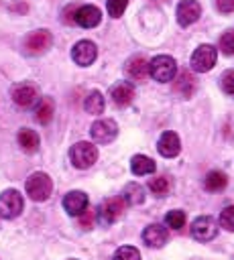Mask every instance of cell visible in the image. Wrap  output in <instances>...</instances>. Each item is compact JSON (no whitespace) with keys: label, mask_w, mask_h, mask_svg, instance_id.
<instances>
[{"label":"cell","mask_w":234,"mask_h":260,"mask_svg":"<svg viewBox=\"0 0 234 260\" xmlns=\"http://www.w3.org/2000/svg\"><path fill=\"white\" fill-rule=\"evenodd\" d=\"M177 73V63L173 57L169 55H157L155 59H151L149 63V75L155 79V81H161V83H167L175 77Z\"/></svg>","instance_id":"6da1fadb"},{"label":"cell","mask_w":234,"mask_h":260,"mask_svg":"<svg viewBox=\"0 0 234 260\" xmlns=\"http://www.w3.org/2000/svg\"><path fill=\"white\" fill-rule=\"evenodd\" d=\"M53 191V183L49 179V175L45 173H33L28 179H26V193L33 201H45L49 199Z\"/></svg>","instance_id":"7a4b0ae2"},{"label":"cell","mask_w":234,"mask_h":260,"mask_svg":"<svg viewBox=\"0 0 234 260\" xmlns=\"http://www.w3.org/2000/svg\"><path fill=\"white\" fill-rule=\"evenodd\" d=\"M96 158H98V150H96V146H94L92 142H77V144H73L71 150H69V160H71V165L77 167V169H87V167H92V165L96 162Z\"/></svg>","instance_id":"3957f363"},{"label":"cell","mask_w":234,"mask_h":260,"mask_svg":"<svg viewBox=\"0 0 234 260\" xmlns=\"http://www.w3.org/2000/svg\"><path fill=\"white\" fill-rule=\"evenodd\" d=\"M124 207H126V201L122 197H110L106 199L100 209H98V219L102 225H110L114 223L122 213H124Z\"/></svg>","instance_id":"277c9868"},{"label":"cell","mask_w":234,"mask_h":260,"mask_svg":"<svg viewBox=\"0 0 234 260\" xmlns=\"http://www.w3.org/2000/svg\"><path fill=\"white\" fill-rule=\"evenodd\" d=\"M22 205H24L22 195L16 189H6L0 195V215L6 217V219H12V217L20 215Z\"/></svg>","instance_id":"5b68a950"},{"label":"cell","mask_w":234,"mask_h":260,"mask_svg":"<svg viewBox=\"0 0 234 260\" xmlns=\"http://www.w3.org/2000/svg\"><path fill=\"white\" fill-rule=\"evenodd\" d=\"M51 43H53L51 32L45 30V28H39V30H33V32L26 35V39H24V51L28 55H41V53H45L51 47Z\"/></svg>","instance_id":"8992f818"},{"label":"cell","mask_w":234,"mask_h":260,"mask_svg":"<svg viewBox=\"0 0 234 260\" xmlns=\"http://www.w3.org/2000/svg\"><path fill=\"white\" fill-rule=\"evenodd\" d=\"M216 59H218V53L212 45H199L191 55V67L199 73H206L216 65Z\"/></svg>","instance_id":"52a82bcc"},{"label":"cell","mask_w":234,"mask_h":260,"mask_svg":"<svg viewBox=\"0 0 234 260\" xmlns=\"http://www.w3.org/2000/svg\"><path fill=\"white\" fill-rule=\"evenodd\" d=\"M90 134H92V138H94L96 142L108 144V142H112V140L116 138L118 126H116L114 120H96V122L92 124V128H90Z\"/></svg>","instance_id":"ba28073f"},{"label":"cell","mask_w":234,"mask_h":260,"mask_svg":"<svg viewBox=\"0 0 234 260\" xmlns=\"http://www.w3.org/2000/svg\"><path fill=\"white\" fill-rule=\"evenodd\" d=\"M191 234H193L195 240L208 242V240H212V238L218 234V223H216V219L210 217V215H199V217L191 223Z\"/></svg>","instance_id":"9c48e42d"},{"label":"cell","mask_w":234,"mask_h":260,"mask_svg":"<svg viewBox=\"0 0 234 260\" xmlns=\"http://www.w3.org/2000/svg\"><path fill=\"white\" fill-rule=\"evenodd\" d=\"M71 57H73V61H75L77 65L87 67V65H92V63L96 61V57H98V47H96L92 41H79V43H75V47L71 49Z\"/></svg>","instance_id":"30bf717a"},{"label":"cell","mask_w":234,"mask_h":260,"mask_svg":"<svg viewBox=\"0 0 234 260\" xmlns=\"http://www.w3.org/2000/svg\"><path fill=\"white\" fill-rule=\"evenodd\" d=\"M201 14V6L195 0H181L177 4V22L181 26H189L193 24Z\"/></svg>","instance_id":"8fae6325"},{"label":"cell","mask_w":234,"mask_h":260,"mask_svg":"<svg viewBox=\"0 0 234 260\" xmlns=\"http://www.w3.org/2000/svg\"><path fill=\"white\" fill-rule=\"evenodd\" d=\"M100 20H102V12L94 4H85V6L77 8L73 14V22L83 28H92V26L100 24Z\"/></svg>","instance_id":"7c38bea8"},{"label":"cell","mask_w":234,"mask_h":260,"mask_svg":"<svg viewBox=\"0 0 234 260\" xmlns=\"http://www.w3.org/2000/svg\"><path fill=\"white\" fill-rule=\"evenodd\" d=\"M12 100L20 108H28L37 102V87L33 83H18L12 87Z\"/></svg>","instance_id":"4fadbf2b"},{"label":"cell","mask_w":234,"mask_h":260,"mask_svg":"<svg viewBox=\"0 0 234 260\" xmlns=\"http://www.w3.org/2000/svg\"><path fill=\"white\" fill-rule=\"evenodd\" d=\"M63 207L69 215H79L87 209V195L83 191H69L63 197Z\"/></svg>","instance_id":"5bb4252c"},{"label":"cell","mask_w":234,"mask_h":260,"mask_svg":"<svg viewBox=\"0 0 234 260\" xmlns=\"http://www.w3.org/2000/svg\"><path fill=\"white\" fill-rule=\"evenodd\" d=\"M157 148L159 152L165 156V158H173L179 154L181 150V142H179V136L175 132H163L159 142H157Z\"/></svg>","instance_id":"9a60e30c"},{"label":"cell","mask_w":234,"mask_h":260,"mask_svg":"<svg viewBox=\"0 0 234 260\" xmlns=\"http://www.w3.org/2000/svg\"><path fill=\"white\" fill-rule=\"evenodd\" d=\"M167 238H169V232H167L163 225H159V223H151V225H147L144 232H142V240H144V244L151 246V248H161V246H165Z\"/></svg>","instance_id":"2e32d148"},{"label":"cell","mask_w":234,"mask_h":260,"mask_svg":"<svg viewBox=\"0 0 234 260\" xmlns=\"http://www.w3.org/2000/svg\"><path fill=\"white\" fill-rule=\"evenodd\" d=\"M110 95H112L114 104L122 108V106H128V104L132 102V98H134V87H132L128 81H118V83L112 85Z\"/></svg>","instance_id":"e0dca14e"},{"label":"cell","mask_w":234,"mask_h":260,"mask_svg":"<svg viewBox=\"0 0 234 260\" xmlns=\"http://www.w3.org/2000/svg\"><path fill=\"white\" fill-rule=\"evenodd\" d=\"M126 73H128L132 79L142 81V79L149 75V63H147V59H144V57H140V55L130 57V59H128V63H126Z\"/></svg>","instance_id":"ac0fdd59"},{"label":"cell","mask_w":234,"mask_h":260,"mask_svg":"<svg viewBox=\"0 0 234 260\" xmlns=\"http://www.w3.org/2000/svg\"><path fill=\"white\" fill-rule=\"evenodd\" d=\"M155 160L151 158V156H144V154H136V156H132V160H130V171L134 173V175H149V173H153L155 171Z\"/></svg>","instance_id":"d6986e66"},{"label":"cell","mask_w":234,"mask_h":260,"mask_svg":"<svg viewBox=\"0 0 234 260\" xmlns=\"http://www.w3.org/2000/svg\"><path fill=\"white\" fill-rule=\"evenodd\" d=\"M53 112H55V104L51 98H43L39 100L37 108H35V118L41 122V124H49L51 118H53Z\"/></svg>","instance_id":"ffe728a7"},{"label":"cell","mask_w":234,"mask_h":260,"mask_svg":"<svg viewBox=\"0 0 234 260\" xmlns=\"http://www.w3.org/2000/svg\"><path fill=\"white\" fill-rule=\"evenodd\" d=\"M228 185V177L222 173V171H212L206 179H203V187L210 191V193H218L222 189H226Z\"/></svg>","instance_id":"44dd1931"},{"label":"cell","mask_w":234,"mask_h":260,"mask_svg":"<svg viewBox=\"0 0 234 260\" xmlns=\"http://www.w3.org/2000/svg\"><path fill=\"white\" fill-rule=\"evenodd\" d=\"M83 108H85V112H87V114H94V116L102 114V112H104V108H106L104 95H102L100 91H92V93H87V95H85V100H83Z\"/></svg>","instance_id":"7402d4cb"},{"label":"cell","mask_w":234,"mask_h":260,"mask_svg":"<svg viewBox=\"0 0 234 260\" xmlns=\"http://www.w3.org/2000/svg\"><path fill=\"white\" fill-rule=\"evenodd\" d=\"M175 89H177L183 98H189V95L195 91V77H193L189 71H181V75H179L177 81H175Z\"/></svg>","instance_id":"603a6c76"},{"label":"cell","mask_w":234,"mask_h":260,"mask_svg":"<svg viewBox=\"0 0 234 260\" xmlns=\"http://www.w3.org/2000/svg\"><path fill=\"white\" fill-rule=\"evenodd\" d=\"M39 134L35 132V130H31V128H22L20 132H18V144L26 150V152H35L37 148H39Z\"/></svg>","instance_id":"cb8c5ba5"},{"label":"cell","mask_w":234,"mask_h":260,"mask_svg":"<svg viewBox=\"0 0 234 260\" xmlns=\"http://www.w3.org/2000/svg\"><path fill=\"white\" fill-rule=\"evenodd\" d=\"M122 199H124L126 203H130V205H138V203L144 201V189H142L138 183H128V185L124 187Z\"/></svg>","instance_id":"d4e9b609"},{"label":"cell","mask_w":234,"mask_h":260,"mask_svg":"<svg viewBox=\"0 0 234 260\" xmlns=\"http://www.w3.org/2000/svg\"><path fill=\"white\" fill-rule=\"evenodd\" d=\"M149 189L155 193V195H167L171 191V179L161 175V177H155L149 181Z\"/></svg>","instance_id":"484cf974"},{"label":"cell","mask_w":234,"mask_h":260,"mask_svg":"<svg viewBox=\"0 0 234 260\" xmlns=\"http://www.w3.org/2000/svg\"><path fill=\"white\" fill-rule=\"evenodd\" d=\"M165 221H167V225H169L171 230H181V228L185 225V213L179 211V209H173V211H169V213L165 215Z\"/></svg>","instance_id":"4316f807"},{"label":"cell","mask_w":234,"mask_h":260,"mask_svg":"<svg viewBox=\"0 0 234 260\" xmlns=\"http://www.w3.org/2000/svg\"><path fill=\"white\" fill-rule=\"evenodd\" d=\"M114 260H140V252L134 246H122L114 252Z\"/></svg>","instance_id":"83f0119b"},{"label":"cell","mask_w":234,"mask_h":260,"mask_svg":"<svg viewBox=\"0 0 234 260\" xmlns=\"http://www.w3.org/2000/svg\"><path fill=\"white\" fill-rule=\"evenodd\" d=\"M220 225L228 232H234V205H228L220 213Z\"/></svg>","instance_id":"f1b7e54d"},{"label":"cell","mask_w":234,"mask_h":260,"mask_svg":"<svg viewBox=\"0 0 234 260\" xmlns=\"http://www.w3.org/2000/svg\"><path fill=\"white\" fill-rule=\"evenodd\" d=\"M220 51L224 55H234V30H228L220 37Z\"/></svg>","instance_id":"f546056e"},{"label":"cell","mask_w":234,"mask_h":260,"mask_svg":"<svg viewBox=\"0 0 234 260\" xmlns=\"http://www.w3.org/2000/svg\"><path fill=\"white\" fill-rule=\"evenodd\" d=\"M106 6H108V14L114 16V18H118V16L124 14V10L128 6V0H108Z\"/></svg>","instance_id":"4dcf8cb0"},{"label":"cell","mask_w":234,"mask_h":260,"mask_svg":"<svg viewBox=\"0 0 234 260\" xmlns=\"http://www.w3.org/2000/svg\"><path fill=\"white\" fill-rule=\"evenodd\" d=\"M220 85H222L224 93H228V95H234V69H228V71L222 75V79H220Z\"/></svg>","instance_id":"1f68e13d"},{"label":"cell","mask_w":234,"mask_h":260,"mask_svg":"<svg viewBox=\"0 0 234 260\" xmlns=\"http://www.w3.org/2000/svg\"><path fill=\"white\" fill-rule=\"evenodd\" d=\"M77 217H79V225H81L83 230H92V225H94V221H96V213H94L92 209H85V211L79 213Z\"/></svg>","instance_id":"d6a6232c"},{"label":"cell","mask_w":234,"mask_h":260,"mask_svg":"<svg viewBox=\"0 0 234 260\" xmlns=\"http://www.w3.org/2000/svg\"><path fill=\"white\" fill-rule=\"evenodd\" d=\"M216 6L220 12H226V14L234 12V0H216Z\"/></svg>","instance_id":"836d02e7"}]
</instances>
